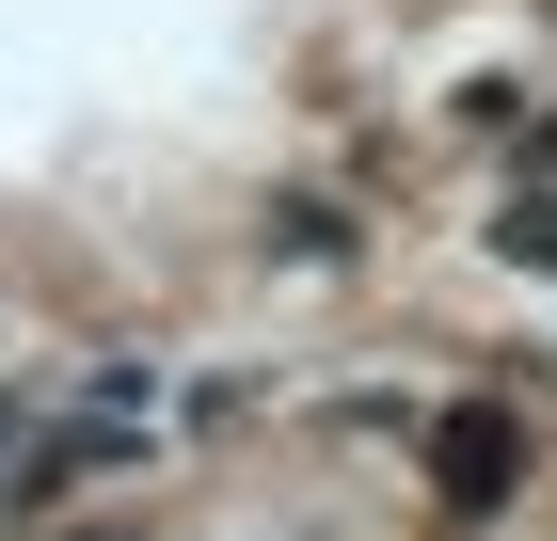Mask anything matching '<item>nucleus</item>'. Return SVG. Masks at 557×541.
Here are the masks:
<instances>
[{
	"mask_svg": "<svg viewBox=\"0 0 557 541\" xmlns=\"http://www.w3.org/2000/svg\"><path fill=\"white\" fill-rule=\"evenodd\" d=\"M414 430H430V494L478 509V526H494V509L542 478V430H525L510 398H446V415H414Z\"/></svg>",
	"mask_w": 557,
	"mask_h": 541,
	"instance_id": "1",
	"label": "nucleus"
},
{
	"mask_svg": "<svg viewBox=\"0 0 557 541\" xmlns=\"http://www.w3.org/2000/svg\"><path fill=\"white\" fill-rule=\"evenodd\" d=\"M494 255H525V271H557V208H510V223H494Z\"/></svg>",
	"mask_w": 557,
	"mask_h": 541,
	"instance_id": "2",
	"label": "nucleus"
}]
</instances>
